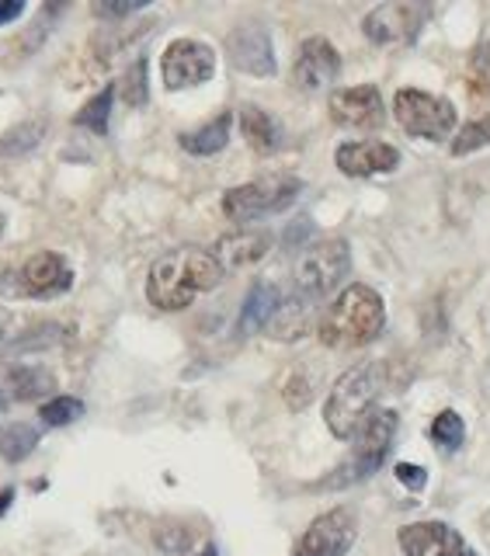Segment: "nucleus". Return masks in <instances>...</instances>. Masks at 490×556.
Here are the masks:
<instances>
[{
	"instance_id": "nucleus-1",
	"label": "nucleus",
	"mask_w": 490,
	"mask_h": 556,
	"mask_svg": "<svg viewBox=\"0 0 490 556\" xmlns=\"http://www.w3.org/2000/svg\"><path fill=\"white\" fill-rule=\"evenodd\" d=\"M226 278L213 251L205 248H174L150 265L147 275V300L156 309H185L202 292H213Z\"/></svg>"
},
{
	"instance_id": "nucleus-2",
	"label": "nucleus",
	"mask_w": 490,
	"mask_h": 556,
	"mask_svg": "<svg viewBox=\"0 0 490 556\" xmlns=\"http://www.w3.org/2000/svg\"><path fill=\"white\" fill-rule=\"evenodd\" d=\"M382 324H387V306H382V295L369 286H348L335 303L327 306L321 317L317 334L327 348H362L379 338Z\"/></svg>"
},
{
	"instance_id": "nucleus-3",
	"label": "nucleus",
	"mask_w": 490,
	"mask_h": 556,
	"mask_svg": "<svg viewBox=\"0 0 490 556\" xmlns=\"http://www.w3.org/2000/svg\"><path fill=\"white\" fill-rule=\"evenodd\" d=\"M382 390H387V365L382 362H362L355 369H348L324 404V421L330 434L341 442L355 439L359 428L369 421Z\"/></svg>"
},
{
	"instance_id": "nucleus-4",
	"label": "nucleus",
	"mask_w": 490,
	"mask_h": 556,
	"mask_svg": "<svg viewBox=\"0 0 490 556\" xmlns=\"http://www.w3.org/2000/svg\"><path fill=\"white\" fill-rule=\"evenodd\" d=\"M352 271V251H348V240H317L296 257V268H292V289H296V300L303 303H317L324 300L327 292H335L344 275Z\"/></svg>"
},
{
	"instance_id": "nucleus-5",
	"label": "nucleus",
	"mask_w": 490,
	"mask_h": 556,
	"mask_svg": "<svg viewBox=\"0 0 490 556\" xmlns=\"http://www.w3.org/2000/svg\"><path fill=\"white\" fill-rule=\"evenodd\" d=\"M393 434H397V414L393 410H373L369 421H365L355 434L352 456L338 466V473H330L324 480V486H352L365 477H373L390 456Z\"/></svg>"
},
{
	"instance_id": "nucleus-6",
	"label": "nucleus",
	"mask_w": 490,
	"mask_h": 556,
	"mask_svg": "<svg viewBox=\"0 0 490 556\" xmlns=\"http://www.w3.org/2000/svg\"><path fill=\"white\" fill-rule=\"evenodd\" d=\"M303 181L289 178V174H275V178H261V181H248L237 185L223 195V213L234 223H254L275 213H286V208L300 199Z\"/></svg>"
},
{
	"instance_id": "nucleus-7",
	"label": "nucleus",
	"mask_w": 490,
	"mask_h": 556,
	"mask_svg": "<svg viewBox=\"0 0 490 556\" xmlns=\"http://www.w3.org/2000/svg\"><path fill=\"white\" fill-rule=\"evenodd\" d=\"M393 115L404 126V132L417 136V139H445L452 129H456V109L452 101L417 91V87H404L393 98Z\"/></svg>"
},
{
	"instance_id": "nucleus-8",
	"label": "nucleus",
	"mask_w": 490,
	"mask_h": 556,
	"mask_svg": "<svg viewBox=\"0 0 490 556\" xmlns=\"http://www.w3.org/2000/svg\"><path fill=\"white\" fill-rule=\"evenodd\" d=\"M216 74V52L199 39H174L161 56V77L167 91L199 87Z\"/></svg>"
},
{
	"instance_id": "nucleus-9",
	"label": "nucleus",
	"mask_w": 490,
	"mask_h": 556,
	"mask_svg": "<svg viewBox=\"0 0 490 556\" xmlns=\"http://www.w3.org/2000/svg\"><path fill=\"white\" fill-rule=\"evenodd\" d=\"M359 535V518L352 508H330L321 518H313V526L296 543L292 556H348Z\"/></svg>"
},
{
	"instance_id": "nucleus-10",
	"label": "nucleus",
	"mask_w": 490,
	"mask_h": 556,
	"mask_svg": "<svg viewBox=\"0 0 490 556\" xmlns=\"http://www.w3.org/2000/svg\"><path fill=\"white\" fill-rule=\"evenodd\" d=\"M428 14L431 11L425 4H379L365 14L362 31L376 46H407L425 28Z\"/></svg>"
},
{
	"instance_id": "nucleus-11",
	"label": "nucleus",
	"mask_w": 490,
	"mask_h": 556,
	"mask_svg": "<svg viewBox=\"0 0 490 556\" xmlns=\"http://www.w3.org/2000/svg\"><path fill=\"white\" fill-rule=\"evenodd\" d=\"M226 52H230V63L240 74H251V77L275 74V49H272V35L265 25H257V22L237 25L226 35Z\"/></svg>"
},
{
	"instance_id": "nucleus-12",
	"label": "nucleus",
	"mask_w": 490,
	"mask_h": 556,
	"mask_svg": "<svg viewBox=\"0 0 490 556\" xmlns=\"http://www.w3.org/2000/svg\"><path fill=\"white\" fill-rule=\"evenodd\" d=\"M70 286H74V268L56 251L32 254L17 271V289L32 295V300H52V295H63Z\"/></svg>"
},
{
	"instance_id": "nucleus-13",
	"label": "nucleus",
	"mask_w": 490,
	"mask_h": 556,
	"mask_svg": "<svg viewBox=\"0 0 490 556\" xmlns=\"http://www.w3.org/2000/svg\"><path fill=\"white\" fill-rule=\"evenodd\" d=\"M330 118L335 126L341 129H376L382 126V94L376 91L373 84H362V87H341V91L330 94L327 101Z\"/></svg>"
},
{
	"instance_id": "nucleus-14",
	"label": "nucleus",
	"mask_w": 490,
	"mask_h": 556,
	"mask_svg": "<svg viewBox=\"0 0 490 556\" xmlns=\"http://www.w3.org/2000/svg\"><path fill=\"white\" fill-rule=\"evenodd\" d=\"M397 539L404 556H477L466 546V539L445 521H414V526L400 529Z\"/></svg>"
},
{
	"instance_id": "nucleus-15",
	"label": "nucleus",
	"mask_w": 490,
	"mask_h": 556,
	"mask_svg": "<svg viewBox=\"0 0 490 556\" xmlns=\"http://www.w3.org/2000/svg\"><path fill=\"white\" fill-rule=\"evenodd\" d=\"M341 74V52L330 46L324 35H313L300 46L292 63V80L303 91H324L330 80H338Z\"/></svg>"
},
{
	"instance_id": "nucleus-16",
	"label": "nucleus",
	"mask_w": 490,
	"mask_h": 556,
	"mask_svg": "<svg viewBox=\"0 0 490 556\" xmlns=\"http://www.w3.org/2000/svg\"><path fill=\"white\" fill-rule=\"evenodd\" d=\"M335 164L348 178H376L400 167V150L382 143V139H359V143H341Z\"/></svg>"
},
{
	"instance_id": "nucleus-17",
	"label": "nucleus",
	"mask_w": 490,
	"mask_h": 556,
	"mask_svg": "<svg viewBox=\"0 0 490 556\" xmlns=\"http://www.w3.org/2000/svg\"><path fill=\"white\" fill-rule=\"evenodd\" d=\"M272 251V237L268 233H254V230H243L234 237H223L216 243V261L223 271H240V268H251L257 265L261 257Z\"/></svg>"
},
{
	"instance_id": "nucleus-18",
	"label": "nucleus",
	"mask_w": 490,
	"mask_h": 556,
	"mask_svg": "<svg viewBox=\"0 0 490 556\" xmlns=\"http://www.w3.org/2000/svg\"><path fill=\"white\" fill-rule=\"evenodd\" d=\"M282 306V292L278 286H268V282H257L248 300H243V309H240V330L243 334H254V330H265L272 324V317Z\"/></svg>"
},
{
	"instance_id": "nucleus-19",
	"label": "nucleus",
	"mask_w": 490,
	"mask_h": 556,
	"mask_svg": "<svg viewBox=\"0 0 490 556\" xmlns=\"http://www.w3.org/2000/svg\"><path fill=\"white\" fill-rule=\"evenodd\" d=\"M52 372L42 369V365H11L0 379V393L11 396V400H35V396H46L52 390Z\"/></svg>"
},
{
	"instance_id": "nucleus-20",
	"label": "nucleus",
	"mask_w": 490,
	"mask_h": 556,
	"mask_svg": "<svg viewBox=\"0 0 490 556\" xmlns=\"http://www.w3.org/2000/svg\"><path fill=\"white\" fill-rule=\"evenodd\" d=\"M240 132L251 143V150H257V153H275L282 147V129H278V122L265 109H257V104H243L240 109Z\"/></svg>"
},
{
	"instance_id": "nucleus-21",
	"label": "nucleus",
	"mask_w": 490,
	"mask_h": 556,
	"mask_svg": "<svg viewBox=\"0 0 490 556\" xmlns=\"http://www.w3.org/2000/svg\"><path fill=\"white\" fill-rule=\"evenodd\" d=\"M230 126H234L230 112H223V115H216L213 122H205L202 129L181 132L178 143H181V150L196 153V156H213V153H219L226 143H230Z\"/></svg>"
},
{
	"instance_id": "nucleus-22",
	"label": "nucleus",
	"mask_w": 490,
	"mask_h": 556,
	"mask_svg": "<svg viewBox=\"0 0 490 556\" xmlns=\"http://www.w3.org/2000/svg\"><path fill=\"white\" fill-rule=\"evenodd\" d=\"M35 448H39V431H35L32 425H25V421L0 425V459L22 463L32 456Z\"/></svg>"
},
{
	"instance_id": "nucleus-23",
	"label": "nucleus",
	"mask_w": 490,
	"mask_h": 556,
	"mask_svg": "<svg viewBox=\"0 0 490 556\" xmlns=\"http://www.w3.org/2000/svg\"><path fill=\"white\" fill-rule=\"evenodd\" d=\"M112 101H115V87L109 84L104 91H98L84 109L74 115V126L91 129L95 136H109V118H112Z\"/></svg>"
},
{
	"instance_id": "nucleus-24",
	"label": "nucleus",
	"mask_w": 490,
	"mask_h": 556,
	"mask_svg": "<svg viewBox=\"0 0 490 556\" xmlns=\"http://www.w3.org/2000/svg\"><path fill=\"white\" fill-rule=\"evenodd\" d=\"M431 442L439 445L442 452H456V448H463V442H466V425H463V417H460L456 410H442V414L431 421Z\"/></svg>"
},
{
	"instance_id": "nucleus-25",
	"label": "nucleus",
	"mask_w": 490,
	"mask_h": 556,
	"mask_svg": "<svg viewBox=\"0 0 490 556\" xmlns=\"http://www.w3.org/2000/svg\"><path fill=\"white\" fill-rule=\"evenodd\" d=\"M483 147H490V115L466 122V126L460 129V136L452 139V153L456 156H466V153L483 150Z\"/></svg>"
},
{
	"instance_id": "nucleus-26",
	"label": "nucleus",
	"mask_w": 490,
	"mask_h": 556,
	"mask_svg": "<svg viewBox=\"0 0 490 556\" xmlns=\"http://www.w3.org/2000/svg\"><path fill=\"white\" fill-rule=\"evenodd\" d=\"M42 425L49 428H63V425H74L77 417L84 414V404L77 396H52L49 404H42Z\"/></svg>"
},
{
	"instance_id": "nucleus-27",
	"label": "nucleus",
	"mask_w": 490,
	"mask_h": 556,
	"mask_svg": "<svg viewBox=\"0 0 490 556\" xmlns=\"http://www.w3.org/2000/svg\"><path fill=\"white\" fill-rule=\"evenodd\" d=\"M469 87L490 101V42L477 46L474 60H469Z\"/></svg>"
},
{
	"instance_id": "nucleus-28",
	"label": "nucleus",
	"mask_w": 490,
	"mask_h": 556,
	"mask_svg": "<svg viewBox=\"0 0 490 556\" xmlns=\"http://www.w3.org/2000/svg\"><path fill=\"white\" fill-rule=\"evenodd\" d=\"M122 98H126L133 109H139V104H147L150 91H147V63L143 60H136L129 66V74H126V84H122Z\"/></svg>"
},
{
	"instance_id": "nucleus-29",
	"label": "nucleus",
	"mask_w": 490,
	"mask_h": 556,
	"mask_svg": "<svg viewBox=\"0 0 490 556\" xmlns=\"http://www.w3.org/2000/svg\"><path fill=\"white\" fill-rule=\"evenodd\" d=\"M42 122H32V126H25V129H17V132H11V139H0V153H22V150H32L35 143L42 139Z\"/></svg>"
},
{
	"instance_id": "nucleus-30",
	"label": "nucleus",
	"mask_w": 490,
	"mask_h": 556,
	"mask_svg": "<svg viewBox=\"0 0 490 556\" xmlns=\"http://www.w3.org/2000/svg\"><path fill=\"white\" fill-rule=\"evenodd\" d=\"M188 543V532L181 526H161L156 529V546H164L167 553H181Z\"/></svg>"
},
{
	"instance_id": "nucleus-31",
	"label": "nucleus",
	"mask_w": 490,
	"mask_h": 556,
	"mask_svg": "<svg viewBox=\"0 0 490 556\" xmlns=\"http://www.w3.org/2000/svg\"><path fill=\"white\" fill-rule=\"evenodd\" d=\"M397 480L404 483V486H411V491H425V483H428V473L422 466H414V463H397Z\"/></svg>"
},
{
	"instance_id": "nucleus-32",
	"label": "nucleus",
	"mask_w": 490,
	"mask_h": 556,
	"mask_svg": "<svg viewBox=\"0 0 490 556\" xmlns=\"http://www.w3.org/2000/svg\"><path fill=\"white\" fill-rule=\"evenodd\" d=\"M25 14V0H0V25H11Z\"/></svg>"
},
{
	"instance_id": "nucleus-33",
	"label": "nucleus",
	"mask_w": 490,
	"mask_h": 556,
	"mask_svg": "<svg viewBox=\"0 0 490 556\" xmlns=\"http://www.w3.org/2000/svg\"><path fill=\"white\" fill-rule=\"evenodd\" d=\"M147 4H95L98 14L104 17H126V14H136V11H143Z\"/></svg>"
},
{
	"instance_id": "nucleus-34",
	"label": "nucleus",
	"mask_w": 490,
	"mask_h": 556,
	"mask_svg": "<svg viewBox=\"0 0 490 556\" xmlns=\"http://www.w3.org/2000/svg\"><path fill=\"white\" fill-rule=\"evenodd\" d=\"M196 556H219V549H216L213 543H209V546H202V549H199Z\"/></svg>"
},
{
	"instance_id": "nucleus-35",
	"label": "nucleus",
	"mask_w": 490,
	"mask_h": 556,
	"mask_svg": "<svg viewBox=\"0 0 490 556\" xmlns=\"http://www.w3.org/2000/svg\"><path fill=\"white\" fill-rule=\"evenodd\" d=\"M4 407H8V396H4V393H0V410H4Z\"/></svg>"
},
{
	"instance_id": "nucleus-36",
	"label": "nucleus",
	"mask_w": 490,
	"mask_h": 556,
	"mask_svg": "<svg viewBox=\"0 0 490 556\" xmlns=\"http://www.w3.org/2000/svg\"><path fill=\"white\" fill-rule=\"evenodd\" d=\"M0 230H4V219H0Z\"/></svg>"
}]
</instances>
